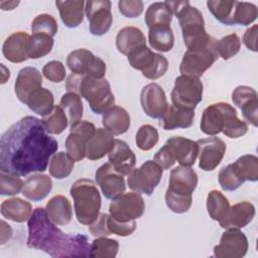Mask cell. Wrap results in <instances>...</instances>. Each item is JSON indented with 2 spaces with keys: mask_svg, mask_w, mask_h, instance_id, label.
<instances>
[{
  "mask_svg": "<svg viewBox=\"0 0 258 258\" xmlns=\"http://www.w3.org/2000/svg\"><path fill=\"white\" fill-rule=\"evenodd\" d=\"M130 115L120 106H114L103 114L102 124L106 130L113 135H121L130 127Z\"/></svg>",
  "mask_w": 258,
  "mask_h": 258,
  "instance_id": "f546056e",
  "label": "cell"
},
{
  "mask_svg": "<svg viewBox=\"0 0 258 258\" xmlns=\"http://www.w3.org/2000/svg\"><path fill=\"white\" fill-rule=\"evenodd\" d=\"M162 173L163 169L159 164L154 160H147L128 174L127 183L132 190L150 196L160 182Z\"/></svg>",
  "mask_w": 258,
  "mask_h": 258,
  "instance_id": "4fadbf2b",
  "label": "cell"
},
{
  "mask_svg": "<svg viewBox=\"0 0 258 258\" xmlns=\"http://www.w3.org/2000/svg\"><path fill=\"white\" fill-rule=\"evenodd\" d=\"M200 127L207 135L215 136L223 132L229 138H239L248 131V124L240 120L236 109L225 102L207 107L203 112Z\"/></svg>",
  "mask_w": 258,
  "mask_h": 258,
  "instance_id": "3957f363",
  "label": "cell"
},
{
  "mask_svg": "<svg viewBox=\"0 0 258 258\" xmlns=\"http://www.w3.org/2000/svg\"><path fill=\"white\" fill-rule=\"evenodd\" d=\"M111 7L112 3L108 0H90L86 2L85 12L93 35L101 36L109 31L113 22Z\"/></svg>",
  "mask_w": 258,
  "mask_h": 258,
  "instance_id": "2e32d148",
  "label": "cell"
},
{
  "mask_svg": "<svg viewBox=\"0 0 258 258\" xmlns=\"http://www.w3.org/2000/svg\"><path fill=\"white\" fill-rule=\"evenodd\" d=\"M233 103L241 110L244 119L257 127L258 99L257 92L248 86H238L232 93Z\"/></svg>",
  "mask_w": 258,
  "mask_h": 258,
  "instance_id": "44dd1931",
  "label": "cell"
},
{
  "mask_svg": "<svg viewBox=\"0 0 258 258\" xmlns=\"http://www.w3.org/2000/svg\"><path fill=\"white\" fill-rule=\"evenodd\" d=\"M241 47V41L236 33L228 34L217 40V51L223 59H229L236 55Z\"/></svg>",
  "mask_w": 258,
  "mask_h": 258,
  "instance_id": "c3c4849f",
  "label": "cell"
},
{
  "mask_svg": "<svg viewBox=\"0 0 258 258\" xmlns=\"http://www.w3.org/2000/svg\"><path fill=\"white\" fill-rule=\"evenodd\" d=\"M53 37L44 33H34L29 38L28 57L40 58L48 54L53 47Z\"/></svg>",
  "mask_w": 258,
  "mask_h": 258,
  "instance_id": "60d3db41",
  "label": "cell"
},
{
  "mask_svg": "<svg viewBox=\"0 0 258 258\" xmlns=\"http://www.w3.org/2000/svg\"><path fill=\"white\" fill-rule=\"evenodd\" d=\"M199 145V166L205 171L214 170L226 153V143L219 137H207L197 141Z\"/></svg>",
  "mask_w": 258,
  "mask_h": 258,
  "instance_id": "ac0fdd59",
  "label": "cell"
},
{
  "mask_svg": "<svg viewBox=\"0 0 258 258\" xmlns=\"http://www.w3.org/2000/svg\"><path fill=\"white\" fill-rule=\"evenodd\" d=\"M204 85L200 78L181 75L175 79L170 97L174 107L195 110L203 100Z\"/></svg>",
  "mask_w": 258,
  "mask_h": 258,
  "instance_id": "9c48e42d",
  "label": "cell"
},
{
  "mask_svg": "<svg viewBox=\"0 0 258 258\" xmlns=\"http://www.w3.org/2000/svg\"><path fill=\"white\" fill-rule=\"evenodd\" d=\"M66 89L68 92L77 93L87 100L95 114H104L115 106V97L106 79H96L72 73L67 79Z\"/></svg>",
  "mask_w": 258,
  "mask_h": 258,
  "instance_id": "277c9868",
  "label": "cell"
},
{
  "mask_svg": "<svg viewBox=\"0 0 258 258\" xmlns=\"http://www.w3.org/2000/svg\"><path fill=\"white\" fill-rule=\"evenodd\" d=\"M218 57L217 39L214 38V40L205 48L186 50L179 64V72L181 75L200 78L213 66Z\"/></svg>",
  "mask_w": 258,
  "mask_h": 258,
  "instance_id": "8fae6325",
  "label": "cell"
},
{
  "mask_svg": "<svg viewBox=\"0 0 258 258\" xmlns=\"http://www.w3.org/2000/svg\"><path fill=\"white\" fill-rule=\"evenodd\" d=\"M27 247L51 257H89L91 244L83 234H66L52 223L45 209L36 208L27 222Z\"/></svg>",
  "mask_w": 258,
  "mask_h": 258,
  "instance_id": "7a4b0ae2",
  "label": "cell"
},
{
  "mask_svg": "<svg viewBox=\"0 0 258 258\" xmlns=\"http://www.w3.org/2000/svg\"><path fill=\"white\" fill-rule=\"evenodd\" d=\"M96 130L95 125L87 120H80L71 126L66 139V149L75 161H81L86 157L87 144Z\"/></svg>",
  "mask_w": 258,
  "mask_h": 258,
  "instance_id": "9a60e30c",
  "label": "cell"
},
{
  "mask_svg": "<svg viewBox=\"0 0 258 258\" xmlns=\"http://www.w3.org/2000/svg\"><path fill=\"white\" fill-rule=\"evenodd\" d=\"M52 188L51 178L47 174L34 173L29 175L24 181L22 195L33 202L45 199Z\"/></svg>",
  "mask_w": 258,
  "mask_h": 258,
  "instance_id": "4316f807",
  "label": "cell"
},
{
  "mask_svg": "<svg viewBox=\"0 0 258 258\" xmlns=\"http://www.w3.org/2000/svg\"><path fill=\"white\" fill-rule=\"evenodd\" d=\"M230 208L228 199L219 190L213 189L207 197V210L210 218L220 221Z\"/></svg>",
  "mask_w": 258,
  "mask_h": 258,
  "instance_id": "b9f144b4",
  "label": "cell"
},
{
  "mask_svg": "<svg viewBox=\"0 0 258 258\" xmlns=\"http://www.w3.org/2000/svg\"><path fill=\"white\" fill-rule=\"evenodd\" d=\"M88 228L94 237H107L111 235L108 228V214H99L98 218L92 224L88 225Z\"/></svg>",
  "mask_w": 258,
  "mask_h": 258,
  "instance_id": "11a10c76",
  "label": "cell"
},
{
  "mask_svg": "<svg viewBox=\"0 0 258 258\" xmlns=\"http://www.w3.org/2000/svg\"><path fill=\"white\" fill-rule=\"evenodd\" d=\"M57 22L54 17L45 13L37 15L31 23L32 34L44 33L53 37L57 32Z\"/></svg>",
  "mask_w": 258,
  "mask_h": 258,
  "instance_id": "f907efd6",
  "label": "cell"
},
{
  "mask_svg": "<svg viewBox=\"0 0 258 258\" xmlns=\"http://www.w3.org/2000/svg\"><path fill=\"white\" fill-rule=\"evenodd\" d=\"M58 142L48 135L41 121L25 116L12 124L0 138V170L24 176L46 170Z\"/></svg>",
  "mask_w": 258,
  "mask_h": 258,
  "instance_id": "6da1fadb",
  "label": "cell"
},
{
  "mask_svg": "<svg viewBox=\"0 0 258 258\" xmlns=\"http://www.w3.org/2000/svg\"><path fill=\"white\" fill-rule=\"evenodd\" d=\"M109 162L122 175H128L135 167L136 156L129 145L120 139H115L114 146L108 153Z\"/></svg>",
  "mask_w": 258,
  "mask_h": 258,
  "instance_id": "cb8c5ba5",
  "label": "cell"
},
{
  "mask_svg": "<svg viewBox=\"0 0 258 258\" xmlns=\"http://www.w3.org/2000/svg\"><path fill=\"white\" fill-rule=\"evenodd\" d=\"M75 165V160L63 151L54 153L49 161V173L56 179H62L68 177Z\"/></svg>",
  "mask_w": 258,
  "mask_h": 258,
  "instance_id": "f35d334b",
  "label": "cell"
},
{
  "mask_svg": "<svg viewBox=\"0 0 258 258\" xmlns=\"http://www.w3.org/2000/svg\"><path fill=\"white\" fill-rule=\"evenodd\" d=\"M0 211L4 218L16 223H23L30 218L32 207L30 203L20 198H11L3 201Z\"/></svg>",
  "mask_w": 258,
  "mask_h": 258,
  "instance_id": "d6a6232c",
  "label": "cell"
},
{
  "mask_svg": "<svg viewBox=\"0 0 258 258\" xmlns=\"http://www.w3.org/2000/svg\"><path fill=\"white\" fill-rule=\"evenodd\" d=\"M218 177L221 187L227 191L236 190L245 182L233 163L223 167L220 170Z\"/></svg>",
  "mask_w": 258,
  "mask_h": 258,
  "instance_id": "f6af8a7d",
  "label": "cell"
},
{
  "mask_svg": "<svg viewBox=\"0 0 258 258\" xmlns=\"http://www.w3.org/2000/svg\"><path fill=\"white\" fill-rule=\"evenodd\" d=\"M42 85V77L40 72L33 67H25L21 69L16 77L14 84L15 94L18 100L26 104L28 97Z\"/></svg>",
  "mask_w": 258,
  "mask_h": 258,
  "instance_id": "603a6c76",
  "label": "cell"
},
{
  "mask_svg": "<svg viewBox=\"0 0 258 258\" xmlns=\"http://www.w3.org/2000/svg\"><path fill=\"white\" fill-rule=\"evenodd\" d=\"M48 219L57 226L68 225L73 218V209L70 201L61 195L52 197L45 206Z\"/></svg>",
  "mask_w": 258,
  "mask_h": 258,
  "instance_id": "83f0119b",
  "label": "cell"
},
{
  "mask_svg": "<svg viewBox=\"0 0 258 258\" xmlns=\"http://www.w3.org/2000/svg\"><path fill=\"white\" fill-rule=\"evenodd\" d=\"M59 106L67 114L71 126L82 120L84 106L82 102V97L79 94L74 92H68L63 94L60 98Z\"/></svg>",
  "mask_w": 258,
  "mask_h": 258,
  "instance_id": "8d00e7d4",
  "label": "cell"
},
{
  "mask_svg": "<svg viewBox=\"0 0 258 258\" xmlns=\"http://www.w3.org/2000/svg\"><path fill=\"white\" fill-rule=\"evenodd\" d=\"M67 66L73 74L104 79L106 75L105 61L86 48H79L69 53Z\"/></svg>",
  "mask_w": 258,
  "mask_h": 258,
  "instance_id": "7c38bea8",
  "label": "cell"
},
{
  "mask_svg": "<svg viewBox=\"0 0 258 258\" xmlns=\"http://www.w3.org/2000/svg\"><path fill=\"white\" fill-rule=\"evenodd\" d=\"M143 45H146V38L138 27H123L116 36V47L122 54L128 55L132 50Z\"/></svg>",
  "mask_w": 258,
  "mask_h": 258,
  "instance_id": "f1b7e54d",
  "label": "cell"
},
{
  "mask_svg": "<svg viewBox=\"0 0 258 258\" xmlns=\"http://www.w3.org/2000/svg\"><path fill=\"white\" fill-rule=\"evenodd\" d=\"M95 177L97 184L100 186L106 199L114 200L124 194L126 189L123 175L119 173L110 162L101 165L97 169Z\"/></svg>",
  "mask_w": 258,
  "mask_h": 258,
  "instance_id": "ffe728a7",
  "label": "cell"
},
{
  "mask_svg": "<svg viewBox=\"0 0 258 258\" xmlns=\"http://www.w3.org/2000/svg\"><path fill=\"white\" fill-rule=\"evenodd\" d=\"M42 74L52 83H61L66 79V69L61 61L50 60L42 68Z\"/></svg>",
  "mask_w": 258,
  "mask_h": 258,
  "instance_id": "816d5d0a",
  "label": "cell"
},
{
  "mask_svg": "<svg viewBox=\"0 0 258 258\" xmlns=\"http://www.w3.org/2000/svg\"><path fill=\"white\" fill-rule=\"evenodd\" d=\"M140 104L144 113L153 119H161L169 106L163 89L156 83H150L143 87Z\"/></svg>",
  "mask_w": 258,
  "mask_h": 258,
  "instance_id": "d6986e66",
  "label": "cell"
},
{
  "mask_svg": "<svg viewBox=\"0 0 258 258\" xmlns=\"http://www.w3.org/2000/svg\"><path fill=\"white\" fill-rule=\"evenodd\" d=\"M255 217V207L250 202H240L229 208L219 221L224 229H241L252 222Z\"/></svg>",
  "mask_w": 258,
  "mask_h": 258,
  "instance_id": "7402d4cb",
  "label": "cell"
},
{
  "mask_svg": "<svg viewBox=\"0 0 258 258\" xmlns=\"http://www.w3.org/2000/svg\"><path fill=\"white\" fill-rule=\"evenodd\" d=\"M12 237V229L5 221H1V245L5 244Z\"/></svg>",
  "mask_w": 258,
  "mask_h": 258,
  "instance_id": "6f0895ef",
  "label": "cell"
},
{
  "mask_svg": "<svg viewBox=\"0 0 258 258\" xmlns=\"http://www.w3.org/2000/svg\"><path fill=\"white\" fill-rule=\"evenodd\" d=\"M198 185V174L190 166H176L170 171L165 192L167 208L176 214L186 213L192 203V192Z\"/></svg>",
  "mask_w": 258,
  "mask_h": 258,
  "instance_id": "8992f818",
  "label": "cell"
},
{
  "mask_svg": "<svg viewBox=\"0 0 258 258\" xmlns=\"http://www.w3.org/2000/svg\"><path fill=\"white\" fill-rule=\"evenodd\" d=\"M108 228L111 232V234H115L121 237H126L131 235L135 229H136V222L130 221V222H119L115 219H113L110 215H108Z\"/></svg>",
  "mask_w": 258,
  "mask_h": 258,
  "instance_id": "f5cc1de1",
  "label": "cell"
},
{
  "mask_svg": "<svg viewBox=\"0 0 258 258\" xmlns=\"http://www.w3.org/2000/svg\"><path fill=\"white\" fill-rule=\"evenodd\" d=\"M257 7L253 3L249 2H239L237 1L233 23L239 25H249L257 19Z\"/></svg>",
  "mask_w": 258,
  "mask_h": 258,
  "instance_id": "7dc6e473",
  "label": "cell"
},
{
  "mask_svg": "<svg viewBox=\"0 0 258 258\" xmlns=\"http://www.w3.org/2000/svg\"><path fill=\"white\" fill-rule=\"evenodd\" d=\"M173 12L167 1L164 2H154L149 5L145 12L144 20L148 28L159 25V24H168L172 20Z\"/></svg>",
  "mask_w": 258,
  "mask_h": 258,
  "instance_id": "d590c367",
  "label": "cell"
},
{
  "mask_svg": "<svg viewBox=\"0 0 258 258\" xmlns=\"http://www.w3.org/2000/svg\"><path fill=\"white\" fill-rule=\"evenodd\" d=\"M249 243L246 235L240 229H226L220 243L214 247L217 258H241L246 255Z\"/></svg>",
  "mask_w": 258,
  "mask_h": 258,
  "instance_id": "e0dca14e",
  "label": "cell"
},
{
  "mask_svg": "<svg viewBox=\"0 0 258 258\" xmlns=\"http://www.w3.org/2000/svg\"><path fill=\"white\" fill-rule=\"evenodd\" d=\"M53 102L52 93L48 89L41 87L28 97L26 105L32 112L44 117L52 112L54 108Z\"/></svg>",
  "mask_w": 258,
  "mask_h": 258,
  "instance_id": "e575fe53",
  "label": "cell"
},
{
  "mask_svg": "<svg viewBox=\"0 0 258 258\" xmlns=\"http://www.w3.org/2000/svg\"><path fill=\"white\" fill-rule=\"evenodd\" d=\"M119 249V243L115 239L97 237L93 240L90 248V256L94 258H114Z\"/></svg>",
  "mask_w": 258,
  "mask_h": 258,
  "instance_id": "7bdbcfd3",
  "label": "cell"
},
{
  "mask_svg": "<svg viewBox=\"0 0 258 258\" xmlns=\"http://www.w3.org/2000/svg\"><path fill=\"white\" fill-rule=\"evenodd\" d=\"M199 154V145L191 139L174 136L165 142V144L155 153L154 161L162 169H169L177 161L182 166H191L195 164Z\"/></svg>",
  "mask_w": 258,
  "mask_h": 258,
  "instance_id": "ba28073f",
  "label": "cell"
},
{
  "mask_svg": "<svg viewBox=\"0 0 258 258\" xmlns=\"http://www.w3.org/2000/svg\"><path fill=\"white\" fill-rule=\"evenodd\" d=\"M173 14L177 17L184 45L187 50H196L207 47L214 37L205 29V20L202 12L188 1H167Z\"/></svg>",
  "mask_w": 258,
  "mask_h": 258,
  "instance_id": "5b68a950",
  "label": "cell"
},
{
  "mask_svg": "<svg viewBox=\"0 0 258 258\" xmlns=\"http://www.w3.org/2000/svg\"><path fill=\"white\" fill-rule=\"evenodd\" d=\"M19 4V1H1L0 2V7L2 10H12L14 9L17 5Z\"/></svg>",
  "mask_w": 258,
  "mask_h": 258,
  "instance_id": "680465c9",
  "label": "cell"
},
{
  "mask_svg": "<svg viewBox=\"0 0 258 258\" xmlns=\"http://www.w3.org/2000/svg\"><path fill=\"white\" fill-rule=\"evenodd\" d=\"M257 32L258 25L254 24L250 28L246 29L243 35V42L249 50L257 51Z\"/></svg>",
  "mask_w": 258,
  "mask_h": 258,
  "instance_id": "9f6ffc18",
  "label": "cell"
},
{
  "mask_svg": "<svg viewBox=\"0 0 258 258\" xmlns=\"http://www.w3.org/2000/svg\"><path fill=\"white\" fill-rule=\"evenodd\" d=\"M40 121L44 130L48 134H60L67 129L69 125L68 116L59 105L54 106L52 112L42 117Z\"/></svg>",
  "mask_w": 258,
  "mask_h": 258,
  "instance_id": "ab89813d",
  "label": "cell"
},
{
  "mask_svg": "<svg viewBox=\"0 0 258 258\" xmlns=\"http://www.w3.org/2000/svg\"><path fill=\"white\" fill-rule=\"evenodd\" d=\"M237 1L209 0L207 6L214 17L225 25H234L233 17Z\"/></svg>",
  "mask_w": 258,
  "mask_h": 258,
  "instance_id": "74e56055",
  "label": "cell"
},
{
  "mask_svg": "<svg viewBox=\"0 0 258 258\" xmlns=\"http://www.w3.org/2000/svg\"><path fill=\"white\" fill-rule=\"evenodd\" d=\"M145 211V202L139 192H126L112 200L110 216L119 222H130L140 218Z\"/></svg>",
  "mask_w": 258,
  "mask_h": 258,
  "instance_id": "5bb4252c",
  "label": "cell"
},
{
  "mask_svg": "<svg viewBox=\"0 0 258 258\" xmlns=\"http://www.w3.org/2000/svg\"><path fill=\"white\" fill-rule=\"evenodd\" d=\"M135 142L139 149L148 151L152 149L158 142V131L157 129L150 125H142L136 132Z\"/></svg>",
  "mask_w": 258,
  "mask_h": 258,
  "instance_id": "bcb514c9",
  "label": "cell"
},
{
  "mask_svg": "<svg viewBox=\"0 0 258 258\" xmlns=\"http://www.w3.org/2000/svg\"><path fill=\"white\" fill-rule=\"evenodd\" d=\"M113 136L105 128H98L87 144L86 157L90 160H98L108 154L114 146L115 139Z\"/></svg>",
  "mask_w": 258,
  "mask_h": 258,
  "instance_id": "484cf974",
  "label": "cell"
},
{
  "mask_svg": "<svg viewBox=\"0 0 258 258\" xmlns=\"http://www.w3.org/2000/svg\"><path fill=\"white\" fill-rule=\"evenodd\" d=\"M30 36L23 31H17L9 35L3 45L2 52L5 58L11 62H23L28 57V44Z\"/></svg>",
  "mask_w": 258,
  "mask_h": 258,
  "instance_id": "d4e9b609",
  "label": "cell"
},
{
  "mask_svg": "<svg viewBox=\"0 0 258 258\" xmlns=\"http://www.w3.org/2000/svg\"><path fill=\"white\" fill-rule=\"evenodd\" d=\"M233 164L245 181H256L258 179V158L255 155H242Z\"/></svg>",
  "mask_w": 258,
  "mask_h": 258,
  "instance_id": "ee69618b",
  "label": "cell"
},
{
  "mask_svg": "<svg viewBox=\"0 0 258 258\" xmlns=\"http://www.w3.org/2000/svg\"><path fill=\"white\" fill-rule=\"evenodd\" d=\"M118 8L123 16L135 18L143 12V2L140 0H120Z\"/></svg>",
  "mask_w": 258,
  "mask_h": 258,
  "instance_id": "db71d44e",
  "label": "cell"
},
{
  "mask_svg": "<svg viewBox=\"0 0 258 258\" xmlns=\"http://www.w3.org/2000/svg\"><path fill=\"white\" fill-rule=\"evenodd\" d=\"M70 194L78 222L83 225L92 224L100 214L102 202L96 183L88 178L78 179L72 184Z\"/></svg>",
  "mask_w": 258,
  "mask_h": 258,
  "instance_id": "52a82bcc",
  "label": "cell"
},
{
  "mask_svg": "<svg viewBox=\"0 0 258 258\" xmlns=\"http://www.w3.org/2000/svg\"><path fill=\"white\" fill-rule=\"evenodd\" d=\"M195 110H186L168 106L167 111L160 119V125L164 130H174L178 128H188L192 125Z\"/></svg>",
  "mask_w": 258,
  "mask_h": 258,
  "instance_id": "1f68e13d",
  "label": "cell"
},
{
  "mask_svg": "<svg viewBox=\"0 0 258 258\" xmlns=\"http://www.w3.org/2000/svg\"><path fill=\"white\" fill-rule=\"evenodd\" d=\"M60 19L69 28L78 27L84 20L86 2L82 0H64L56 1Z\"/></svg>",
  "mask_w": 258,
  "mask_h": 258,
  "instance_id": "4dcf8cb0",
  "label": "cell"
},
{
  "mask_svg": "<svg viewBox=\"0 0 258 258\" xmlns=\"http://www.w3.org/2000/svg\"><path fill=\"white\" fill-rule=\"evenodd\" d=\"M129 64L149 80L162 77L168 69V60L165 56L153 52L146 45L137 47L127 55Z\"/></svg>",
  "mask_w": 258,
  "mask_h": 258,
  "instance_id": "30bf717a",
  "label": "cell"
},
{
  "mask_svg": "<svg viewBox=\"0 0 258 258\" xmlns=\"http://www.w3.org/2000/svg\"><path fill=\"white\" fill-rule=\"evenodd\" d=\"M24 182L19 175L0 170V195L14 196L22 191Z\"/></svg>",
  "mask_w": 258,
  "mask_h": 258,
  "instance_id": "681fc988",
  "label": "cell"
},
{
  "mask_svg": "<svg viewBox=\"0 0 258 258\" xmlns=\"http://www.w3.org/2000/svg\"><path fill=\"white\" fill-rule=\"evenodd\" d=\"M148 41L155 50L161 52L171 50L174 44V35L170 25L159 24L150 27L148 30Z\"/></svg>",
  "mask_w": 258,
  "mask_h": 258,
  "instance_id": "836d02e7",
  "label": "cell"
}]
</instances>
